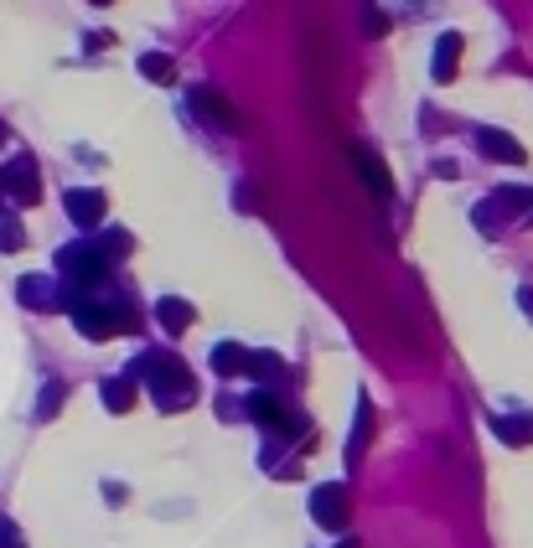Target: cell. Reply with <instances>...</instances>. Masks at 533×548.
Returning <instances> with one entry per match:
<instances>
[{
	"instance_id": "cell-1",
	"label": "cell",
	"mask_w": 533,
	"mask_h": 548,
	"mask_svg": "<svg viewBox=\"0 0 533 548\" xmlns=\"http://www.w3.org/2000/svg\"><path fill=\"white\" fill-rule=\"evenodd\" d=\"M78 326L88 331V337H109V331H130L135 326V311H125V306H83L78 311Z\"/></svg>"
},
{
	"instance_id": "cell-2",
	"label": "cell",
	"mask_w": 533,
	"mask_h": 548,
	"mask_svg": "<svg viewBox=\"0 0 533 548\" xmlns=\"http://www.w3.org/2000/svg\"><path fill=\"white\" fill-rule=\"evenodd\" d=\"M342 502H347V492H342V486H321L311 512H316L327 528H342V523H347V507H342Z\"/></svg>"
},
{
	"instance_id": "cell-3",
	"label": "cell",
	"mask_w": 533,
	"mask_h": 548,
	"mask_svg": "<svg viewBox=\"0 0 533 548\" xmlns=\"http://www.w3.org/2000/svg\"><path fill=\"white\" fill-rule=\"evenodd\" d=\"M352 166L363 171V181L373 187V197H389V192H394V187H389V171H383L378 156H368V150H352Z\"/></svg>"
},
{
	"instance_id": "cell-4",
	"label": "cell",
	"mask_w": 533,
	"mask_h": 548,
	"mask_svg": "<svg viewBox=\"0 0 533 548\" xmlns=\"http://www.w3.org/2000/svg\"><path fill=\"white\" fill-rule=\"evenodd\" d=\"M477 150H487V156H497V161H523V145H513L502 130H482L477 135Z\"/></svg>"
},
{
	"instance_id": "cell-5",
	"label": "cell",
	"mask_w": 533,
	"mask_h": 548,
	"mask_svg": "<svg viewBox=\"0 0 533 548\" xmlns=\"http://www.w3.org/2000/svg\"><path fill=\"white\" fill-rule=\"evenodd\" d=\"M192 104H197L202 114H213V119H218L223 130H239V114H233V109H223V104H218V94H213V88H197V94H192Z\"/></svg>"
},
{
	"instance_id": "cell-6",
	"label": "cell",
	"mask_w": 533,
	"mask_h": 548,
	"mask_svg": "<svg viewBox=\"0 0 533 548\" xmlns=\"http://www.w3.org/2000/svg\"><path fill=\"white\" fill-rule=\"evenodd\" d=\"M68 207L78 212V223H99L104 218V197L99 192H68Z\"/></svg>"
},
{
	"instance_id": "cell-7",
	"label": "cell",
	"mask_w": 533,
	"mask_h": 548,
	"mask_svg": "<svg viewBox=\"0 0 533 548\" xmlns=\"http://www.w3.org/2000/svg\"><path fill=\"white\" fill-rule=\"evenodd\" d=\"M254 414L270 424V430H290V424H285V409L270 399V393H254Z\"/></svg>"
},
{
	"instance_id": "cell-8",
	"label": "cell",
	"mask_w": 533,
	"mask_h": 548,
	"mask_svg": "<svg viewBox=\"0 0 533 548\" xmlns=\"http://www.w3.org/2000/svg\"><path fill=\"white\" fill-rule=\"evenodd\" d=\"M456 52H461V37L451 32L440 42V57H435V78H456Z\"/></svg>"
},
{
	"instance_id": "cell-9",
	"label": "cell",
	"mask_w": 533,
	"mask_h": 548,
	"mask_svg": "<svg viewBox=\"0 0 533 548\" xmlns=\"http://www.w3.org/2000/svg\"><path fill=\"white\" fill-rule=\"evenodd\" d=\"M218 373H249V352L244 347H218Z\"/></svg>"
},
{
	"instance_id": "cell-10",
	"label": "cell",
	"mask_w": 533,
	"mask_h": 548,
	"mask_svg": "<svg viewBox=\"0 0 533 548\" xmlns=\"http://www.w3.org/2000/svg\"><path fill=\"white\" fill-rule=\"evenodd\" d=\"M161 321H166V331H182V326H192V306H182V300H161Z\"/></svg>"
},
{
	"instance_id": "cell-11",
	"label": "cell",
	"mask_w": 533,
	"mask_h": 548,
	"mask_svg": "<svg viewBox=\"0 0 533 548\" xmlns=\"http://www.w3.org/2000/svg\"><path fill=\"white\" fill-rule=\"evenodd\" d=\"M497 435L513 440V445H518V440L528 445V440H533V424H528V419H497Z\"/></svg>"
},
{
	"instance_id": "cell-12",
	"label": "cell",
	"mask_w": 533,
	"mask_h": 548,
	"mask_svg": "<svg viewBox=\"0 0 533 548\" xmlns=\"http://www.w3.org/2000/svg\"><path fill=\"white\" fill-rule=\"evenodd\" d=\"M104 404H109V409H130L135 393H130L125 383H104Z\"/></svg>"
},
{
	"instance_id": "cell-13",
	"label": "cell",
	"mask_w": 533,
	"mask_h": 548,
	"mask_svg": "<svg viewBox=\"0 0 533 548\" xmlns=\"http://www.w3.org/2000/svg\"><path fill=\"white\" fill-rule=\"evenodd\" d=\"M140 73H151V78H171V63H166V57H145Z\"/></svg>"
},
{
	"instance_id": "cell-14",
	"label": "cell",
	"mask_w": 533,
	"mask_h": 548,
	"mask_svg": "<svg viewBox=\"0 0 533 548\" xmlns=\"http://www.w3.org/2000/svg\"><path fill=\"white\" fill-rule=\"evenodd\" d=\"M0 548H21V538H16V528H0Z\"/></svg>"
},
{
	"instance_id": "cell-15",
	"label": "cell",
	"mask_w": 533,
	"mask_h": 548,
	"mask_svg": "<svg viewBox=\"0 0 533 548\" xmlns=\"http://www.w3.org/2000/svg\"><path fill=\"white\" fill-rule=\"evenodd\" d=\"M342 548H358V543H342Z\"/></svg>"
}]
</instances>
